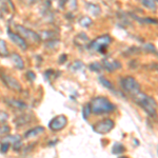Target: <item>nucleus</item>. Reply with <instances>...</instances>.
Instances as JSON below:
<instances>
[{
    "instance_id": "obj_1",
    "label": "nucleus",
    "mask_w": 158,
    "mask_h": 158,
    "mask_svg": "<svg viewBox=\"0 0 158 158\" xmlns=\"http://www.w3.org/2000/svg\"><path fill=\"white\" fill-rule=\"evenodd\" d=\"M134 101L136 102L138 106H141L144 111L147 112L151 117H155L156 116V111H157V103L155 101L154 98L148 96L147 94L144 93H137L136 95L133 96Z\"/></svg>"
},
{
    "instance_id": "obj_2",
    "label": "nucleus",
    "mask_w": 158,
    "mask_h": 158,
    "mask_svg": "<svg viewBox=\"0 0 158 158\" xmlns=\"http://www.w3.org/2000/svg\"><path fill=\"white\" fill-rule=\"evenodd\" d=\"M91 110L95 114H104V113H111L116 109L109 99L106 97H95L92 99L91 103Z\"/></svg>"
},
{
    "instance_id": "obj_3",
    "label": "nucleus",
    "mask_w": 158,
    "mask_h": 158,
    "mask_svg": "<svg viewBox=\"0 0 158 158\" xmlns=\"http://www.w3.org/2000/svg\"><path fill=\"white\" fill-rule=\"evenodd\" d=\"M121 88L126 93L130 94V95L134 96L136 95L137 93L140 92V85L139 83L137 82V80L132 76H127V77H123L121 79Z\"/></svg>"
},
{
    "instance_id": "obj_4",
    "label": "nucleus",
    "mask_w": 158,
    "mask_h": 158,
    "mask_svg": "<svg viewBox=\"0 0 158 158\" xmlns=\"http://www.w3.org/2000/svg\"><path fill=\"white\" fill-rule=\"evenodd\" d=\"M16 31L23 39L30 40L31 42L39 43L41 41V38H40L39 34H37L34 31H31L29 29H27V27H22V25H16Z\"/></svg>"
},
{
    "instance_id": "obj_5",
    "label": "nucleus",
    "mask_w": 158,
    "mask_h": 158,
    "mask_svg": "<svg viewBox=\"0 0 158 158\" xmlns=\"http://www.w3.org/2000/svg\"><path fill=\"white\" fill-rule=\"evenodd\" d=\"M111 42V37L109 35H103L98 38H96L94 41H92L89 45L91 51H95V52H102L103 49H106L109 43Z\"/></svg>"
},
{
    "instance_id": "obj_6",
    "label": "nucleus",
    "mask_w": 158,
    "mask_h": 158,
    "mask_svg": "<svg viewBox=\"0 0 158 158\" xmlns=\"http://www.w3.org/2000/svg\"><path fill=\"white\" fill-rule=\"evenodd\" d=\"M113 128H114V121L110 118L98 121L95 126H93V130L98 134H108L110 131L113 130Z\"/></svg>"
},
{
    "instance_id": "obj_7",
    "label": "nucleus",
    "mask_w": 158,
    "mask_h": 158,
    "mask_svg": "<svg viewBox=\"0 0 158 158\" xmlns=\"http://www.w3.org/2000/svg\"><path fill=\"white\" fill-rule=\"evenodd\" d=\"M0 78H1L2 81H3L4 85H6L9 89H11V90L18 91V92L22 90L21 85H20V82L16 78L12 77V76L7 75V74L3 73V72H0Z\"/></svg>"
},
{
    "instance_id": "obj_8",
    "label": "nucleus",
    "mask_w": 158,
    "mask_h": 158,
    "mask_svg": "<svg viewBox=\"0 0 158 158\" xmlns=\"http://www.w3.org/2000/svg\"><path fill=\"white\" fill-rule=\"evenodd\" d=\"M67 124H68L67 117L64 115H58L50 121L49 128L52 130L53 132H57V131H61L62 129H64Z\"/></svg>"
},
{
    "instance_id": "obj_9",
    "label": "nucleus",
    "mask_w": 158,
    "mask_h": 158,
    "mask_svg": "<svg viewBox=\"0 0 158 158\" xmlns=\"http://www.w3.org/2000/svg\"><path fill=\"white\" fill-rule=\"evenodd\" d=\"M7 35H9L10 39H11L16 45H18L20 49L27 50V42H25V40L20 36L19 34H15V33H12V32H10V31H7Z\"/></svg>"
},
{
    "instance_id": "obj_10",
    "label": "nucleus",
    "mask_w": 158,
    "mask_h": 158,
    "mask_svg": "<svg viewBox=\"0 0 158 158\" xmlns=\"http://www.w3.org/2000/svg\"><path fill=\"white\" fill-rule=\"evenodd\" d=\"M103 67L106 69L110 72L112 71H115L117 69H120L121 68V64L120 62L116 60H113V59H104L103 61Z\"/></svg>"
},
{
    "instance_id": "obj_11",
    "label": "nucleus",
    "mask_w": 158,
    "mask_h": 158,
    "mask_svg": "<svg viewBox=\"0 0 158 158\" xmlns=\"http://www.w3.org/2000/svg\"><path fill=\"white\" fill-rule=\"evenodd\" d=\"M10 58H11L12 62L14 63V65L16 67L17 69H23L24 68V62H23V59L21 58V56L19 54H17V53H13L10 56Z\"/></svg>"
},
{
    "instance_id": "obj_12",
    "label": "nucleus",
    "mask_w": 158,
    "mask_h": 158,
    "mask_svg": "<svg viewBox=\"0 0 158 158\" xmlns=\"http://www.w3.org/2000/svg\"><path fill=\"white\" fill-rule=\"evenodd\" d=\"M74 42H75L78 47H85V45L90 42V39H89V37L86 36V34H85V33H80V34H78L77 36L75 37Z\"/></svg>"
},
{
    "instance_id": "obj_13",
    "label": "nucleus",
    "mask_w": 158,
    "mask_h": 158,
    "mask_svg": "<svg viewBox=\"0 0 158 158\" xmlns=\"http://www.w3.org/2000/svg\"><path fill=\"white\" fill-rule=\"evenodd\" d=\"M7 103H9L12 108L18 109V110H24L27 108V103H24L23 101L17 100V99H9V100H7Z\"/></svg>"
},
{
    "instance_id": "obj_14",
    "label": "nucleus",
    "mask_w": 158,
    "mask_h": 158,
    "mask_svg": "<svg viewBox=\"0 0 158 158\" xmlns=\"http://www.w3.org/2000/svg\"><path fill=\"white\" fill-rule=\"evenodd\" d=\"M43 132H44V129L42 128V127H36V128L30 130L29 132H27L24 135L25 138H33V137L37 136V135H40L42 134Z\"/></svg>"
},
{
    "instance_id": "obj_15",
    "label": "nucleus",
    "mask_w": 158,
    "mask_h": 158,
    "mask_svg": "<svg viewBox=\"0 0 158 158\" xmlns=\"http://www.w3.org/2000/svg\"><path fill=\"white\" fill-rule=\"evenodd\" d=\"M31 121V117L29 115H22L16 119V126H24Z\"/></svg>"
},
{
    "instance_id": "obj_16",
    "label": "nucleus",
    "mask_w": 158,
    "mask_h": 158,
    "mask_svg": "<svg viewBox=\"0 0 158 158\" xmlns=\"http://www.w3.org/2000/svg\"><path fill=\"white\" fill-rule=\"evenodd\" d=\"M0 56H2V57H7V56H9V51H7V48H6V43L2 39H0Z\"/></svg>"
},
{
    "instance_id": "obj_17",
    "label": "nucleus",
    "mask_w": 158,
    "mask_h": 158,
    "mask_svg": "<svg viewBox=\"0 0 158 158\" xmlns=\"http://www.w3.org/2000/svg\"><path fill=\"white\" fill-rule=\"evenodd\" d=\"M141 3L149 10H152V11L156 10V2H155V0H141Z\"/></svg>"
},
{
    "instance_id": "obj_18",
    "label": "nucleus",
    "mask_w": 158,
    "mask_h": 158,
    "mask_svg": "<svg viewBox=\"0 0 158 158\" xmlns=\"http://www.w3.org/2000/svg\"><path fill=\"white\" fill-rule=\"evenodd\" d=\"M124 147L122 146L121 143H115L113 146V150H112V152H113V154H116V155H119V154H121V153H123L124 152Z\"/></svg>"
},
{
    "instance_id": "obj_19",
    "label": "nucleus",
    "mask_w": 158,
    "mask_h": 158,
    "mask_svg": "<svg viewBox=\"0 0 158 158\" xmlns=\"http://www.w3.org/2000/svg\"><path fill=\"white\" fill-rule=\"evenodd\" d=\"M88 10L91 13H93L95 16H98L100 14V7L96 4H92V3H88Z\"/></svg>"
},
{
    "instance_id": "obj_20",
    "label": "nucleus",
    "mask_w": 158,
    "mask_h": 158,
    "mask_svg": "<svg viewBox=\"0 0 158 158\" xmlns=\"http://www.w3.org/2000/svg\"><path fill=\"white\" fill-rule=\"evenodd\" d=\"M99 80H100V83H102V85L106 86V88H108L109 90H111L112 92H115V88H114L113 85L110 82L108 79H106L104 77H99Z\"/></svg>"
},
{
    "instance_id": "obj_21",
    "label": "nucleus",
    "mask_w": 158,
    "mask_h": 158,
    "mask_svg": "<svg viewBox=\"0 0 158 158\" xmlns=\"http://www.w3.org/2000/svg\"><path fill=\"white\" fill-rule=\"evenodd\" d=\"M79 23H80L81 27H90V25L92 24V19L90 18V17L85 16V17H82V18L79 20Z\"/></svg>"
},
{
    "instance_id": "obj_22",
    "label": "nucleus",
    "mask_w": 158,
    "mask_h": 158,
    "mask_svg": "<svg viewBox=\"0 0 158 158\" xmlns=\"http://www.w3.org/2000/svg\"><path fill=\"white\" fill-rule=\"evenodd\" d=\"M91 113H92V110H91L90 103L85 104V108H83V118H85V119H88Z\"/></svg>"
},
{
    "instance_id": "obj_23",
    "label": "nucleus",
    "mask_w": 158,
    "mask_h": 158,
    "mask_svg": "<svg viewBox=\"0 0 158 158\" xmlns=\"http://www.w3.org/2000/svg\"><path fill=\"white\" fill-rule=\"evenodd\" d=\"M68 7L70 10H75L77 9V0H68V3H67Z\"/></svg>"
},
{
    "instance_id": "obj_24",
    "label": "nucleus",
    "mask_w": 158,
    "mask_h": 158,
    "mask_svg": "<svg viewBox=\"0 0 158 158\" xmlns=\"http://www.w3.org/2000/svg\"><path fill=\"white\" fill-rule=\"evenodd\" d=\"M90 69L92 71H94V72H99V71H101L102 67H101V64H99V63L94 62V63H91Z\"/></svg>"
},
{
    "instance_id": "obj_25",
    "label": "nucleus",
    "mask_w": 158,
    "mask_h": 158,
    "mask_svg": "<svg viewBox=\"0 0 158 158\" xmlns=\"http://www.w3.org/2000/svg\"><path fill=\"white\" fill-rule=\"evenodd\" d=\"M81 68H83L82 62H81V61H76V62L73 63L72 67H71V70H72V71H78L79 69H81Z\"/></svg>"
},
{
    "instance_id": "obj_26",
    "label": "nucleus",
    "mask_w": 158,
    "mask_h": 158,
    "mask_svg": "<svg viewBox=\"0 0 158 158\" xmlns=\"http://www.w3.org/2000/svg\"><path fill=\"white\" fill-rule=\"evenodd\" d=\"M10 148V143L9 142H1V146H0V151L2 153H6L7 150Z\"/></svg>"
},
{
    "instance_id": "obj_27",
    "label": "nucleus",
    "mask_w": 158,
    "mask_h": 158,
    "mask_svg": "<svg viewBox=\"0 0 158 158\" xmlns=\"http://www.w3.org/2000/svg\"><path fill=\"white\" fill-rule=\"evenodd\" d=\"M10 132V128L7 126H0V136L6 135Z\"/></svg>"
},
{
    "instance_id": "obj_28",
    "label": "nucleus",
    "mask_w": 158,
    "mask_h": 158,
    "mask_svg": "<svg viewBox=\"0 0 158 158\" xmlns=\"http://www.w3.org/2000/svg\"><path fill=\"white\" fill-rule=\"evenodd\" d=\"M7 119V114L3 111H0V121L3 122Z\"/></svg>"
},
{
    "instance_id": "obj_29",
    "label": "nucleus",
    "mask_w": 158,
    "mask_h": 158,
    "mask_svg": "<svg viewBox=\"0 0 158 158\" xmlns=\"http://www.w3.org/2000/svg\"><path fill=\"white\" fill-rule=\"evenodd\" d=\"M27 78H29L31 81H33L35 79V77H36V76H35V74L33 73V72H27Z\"/></svg>"
},
{
    "instance_id": "obj_30",
    "label": "nucleus",
    "mask_w": 158,
    "mask_h": 158,
    "mask_svg": "<svg viewBox=\"0 0 158 158\" xmlns=\"http://www.w3.org/2000/svg\"><path fill=\"white\" fill-rule=\"evenodd\" d=\"M36 1H38V0H32V2H36Z\"/></svg>"
}]
</instances>
